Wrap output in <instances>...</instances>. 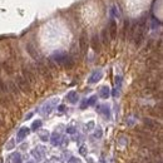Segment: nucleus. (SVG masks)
Masks as SVG:
<instances>
[{"label":"nucleus","instance_id":"obj_1","mask_svg":"<svg viewBox=\"0 0 163 163\" xmlns=\"http://www.w3.org/2000/svg\"><path fill=\"white\" fill-rule=\"evenodd\" d=\"M15 84H17L18 89H20L24 93H29L30 89H32L30 88V83L24 77H17V83Z\"/></svg>","mask_w":163,"mask_h":163},{"label":"nucleus","instance_id":"obj_2","mask_svg":"<svg viewBox=\"0 0 163 163\" xmlns=\"http://www.w3.org/2000/svg\"><path fill=\"white\" fill-rule=\"evenodd\" d=\"M108 33H109L111 39H114V38L117 36V23H116L113 19H111V21H109V26H108Z\"/></svg>","mask_w":163,"mask_h":163},{"label":"nucleus","instance_id":"obj_3","mask_svg":"<svg viewBox=\"0 0 163 163\" xmlns=\"http://www.w3.org/2000/svg\"><path fill=\"white\" fill-rule=\"evenodd\" d=\"M38 72L40 73V75H43L44 78H50V73H49L48 66L44 65V64H42V63L38 64Z\"/></svg>","mask_w":163,"mask_h":163},{"label":"nucleus","instance_id":"obj_4","mask_svg":"<svg viewBox=\"0 0 163 163\" xmlns=\"http://www.w3.org/2000/svg\"><path fill=\"white\" fill-rule=\"evenodd\" d=\"M23 77L29 82V83H32V82H34L35 80V75H34V73L30 70V69H28V68H24L23 69Z\"/></svg>","mask_w":163,"mask_h":163},{"label":"nucleus","instance_id":"obj_5","mask_svg":"<svg viewBox=\"0 0 163 163\" xmlns=\"http://www.w3.org/2000/svg\"><path fill=\"white\" fill-rule=\"evenodd\" d=\"M92 48L94 49V51H99L100 50V39L98 35H94L92 38V43H90Z\"/></svg>","mask_w":163,"mask_h":163},{"label":"nucleus","instance_id":"obj_6","mask_svg":"<svg viewBox=\"0 0 163 163\" xmlns=\"http://www.w3.org/2000/svg\"><path fill=\"white\" fill-rule=\"evenodd\" d=\"M79 44H80V50L85 53L88 50V42H87V38H85V34H83L80 36V40H79Z\"/></svg>","mask_w":163,"mask_h":163},{"label":"nucleus","instance_id":"obj_7","mask_svg":"<svg viewBox=\"0 0 163 163\" xmlns=\"http://www.w3.org/2000/svg\"><path fill=\"white\" fill-rule=\"evenodd\" d=\"M62 65H64V66L66 68V69H70V68H73V66H74V59H73V58H70V57H68V55H66Z\"/></svg>","mask_w":163,"mask_h":163},{"label":"nucleus","instance_id":"obj_8","mask_svg":"<svg viewBox=\"0 0 163 163\" xmlns=\"http://www.w3.org/2000/svg\"><path fill=\"white\" fill-rule=\"evenodd\" d=\"M65 57H66V54H64V53H55L54 54V60H55L58 64H63Z\"/></svg>","mask_w":163,"mask_h":163},{"label":"nucleus","instance_id":"obj_9","mask_svg":"<svg viewBox=\"0 0 163 163\" xmlns=\"http://www.w3.org/2000/svg\"><path fill=\"white\" fill-rule=\"evenodd\" d=\"M58 102V99H54V100H51V102H49L48 104H45V107H44V109H43V113H47V114H49L50 112H51V109H53V104H55Z\"/></svg>","mask_w":163,"mask_h":163},{"label":"nucleus","instance_id":"obj_10","mask_svg":"<svg viewBox=\"0 0 163 163\" xmlns=\"http://www.w3.org/2000/svg\"><path fill=\"white\" fill-rule=\"evenodd\" d=\"M29 132H30V131H29V128H25V127H24V128H21V129L19 131V133H18V141H21L23 138H25L26 135L29 134Z\"/></svg>","mask_w":163,"mask_h":163},{"label":"nucleus","instance_id":"obj_11","mask_svg":"<svg viewBox=\"0 0 163 163\" xmlns=\"http://www.w3.org/2000/svg\"><path fill=\"white\" fill-rule=\"evenodd\" d=\"M109 40H111V36H109V33H108V29H103V32H102V42L104 44H109Z\"/></svg>","mask_w":163,"mask_h":163},{"label":"nucleus","instance_id":"obj_12","mask_svg":"<svg viewBox=\"0 0 163 163\" xmlns=\"http://www.w3.org/2000/svg\"><path fill=\"white\" fill-rule=\"evenodd\" d=\"M144 124L149 128V129H156L157 128V122H154V120H152V119H148V118H146L144 119Z\"/></svg>","mask_w":163,"mask_h":163},{"label":"nucleus","instance_id":"obj_13","mask_svg":"<svg viewBox=\"0 0 163 163\" xmlns=\"http://www.w3.org/2000/svg\"><path fill=\"white\" fill-rule=\"evenodd\" d=\"M102 78V72H96V73H93V75L90 77L89 79V83H96V82H98L99 79Z\"/></svg>","mask_w":163,"mask_h":163},{"label":"nucleus","instance_id":"obj_14","mask_svg":"<svg viewBox=\"0 0 163 163\" xmlns=\"http://www.w3.org/2000/svg\"><path fill=\"white\" fill-rule=\"evenodd\" d=\"M26 48H28L29 54H30V55H32L34 59H38V58H39V53H38L36 50H34V48H33L32 44H28V45H26Z\"/></svg>","mask_w":163,"mask_h":163},{"label":"nucleus","instance_id":"obj_15","mask_svg":"<svg viewBox=\"0 0 163 163\" xmlns=\"http://www.w3.org/2000/svg\"><path fill=\"white\" fill-rule=\"evenodd\" d=\"M68 100H69L70 103H75L78 100V96H77V93L75 92H70L69 94H68Z\"/></svg>","mask_w":163,"mask_h":163},{"label":"nucleus","instance_id":"obj_16","mask_svg":"<svg viewBox=\"0 0 163 163\" xmlns=\"http://www.w3.org/2000/svg\"><path fill=\"white\" fill-rule=\"evenodd\" d=\"M100 97L104 98V99L109 97V88H108V87H103L100 89Z\"/></svg>","mask_w":163,"mask_h":163},{"label":"nucleus","instance_id":"obj_17","mask_svg":"<svg viewBox=\"0 0 163 163\" xmlns=\"http://www.w3.org/2000/svg\"><path fill=\"white\" fill-rule=\"evenodd\" d=\"M59 141H60V134L54 133L53 134V138H51V143L55 146V144H59Z\"/></svg>","mask_w":163,"mask_h":163},{"label":"nucleus","instance_id":"obj_18","mask_svg":"<svg viewBox=\"0 0 163 163\" xmlns=\"http://www.w3.org/2000/svg\"><path fill=\"white\" fill-rule=\"evenodd\" d=\"M13 158V163H21V156L19 153H14L11 156Z\"/></svg>","mask_w":163,"mask_h":163},{"label":"nucleus","instance_id":"obj_19","mask_svg":"<svg viewBox=\"0 0 163 163\" xmlns=\"http://www.w3.org/2000/svg\"><path fill=\"white\" fill-rule=\"evenodd\" d=\"M9 88H10V90L14 93V94H18V92H19V89H18V87H17V84L15 83H13V82H10L9 83Z\"/></svg>","mask_w":163,"mask_h":163},{"label":"nucleus","instance_id":"obj_20","mask_svg":"<svg viewBox=\"0 0 163 163\" xmlns=\"http://www.w3.org/2000/svg\"><path fill=\"white\" fill-rule=\"evenodd\" d=\"M39 137H40V139H42V141H44V142H45V141H48V139H49V133H48L47 131H45V132H42V133L39 134Z\"/></svg>","mask_w":163,"mask_h":163},{"label":"nucleus","instance_id":"obj_21","mask_svg":"<svg viewBox=\"0 0 163 163\" xmlns=\"http://www.w3.org/2000/svg\"><path fill=\"white\" fill-rule=\"evenodd\" d=\"M40 127H42V120H35L34 123H33V131H36V129H39Z\"/></svg>","mask_w":163,"mask_h":163},{"label":"nucleus","instance_id":"obj_22","mask_svg":"<svg viewBox=\"0 0 163 163\" xmlns=\"http://www.w3.org/2000/svg\"><path fill=\"white\" fill-rule=\"evenodd\" d=\"M13 147H14V141H11V142L6 146V149H10V148H13Z\"/></svg>","mask_w":163,"mask_h":163},{"label":"nucleus","instance_id":"obj_23","mask_svg":"<svg viewBox=\"0 0 163 163\" xmlns=\"http://www.w3.org/2000/svg\"><path fill=\"white\" fill-rule=\"evenodd\" d=\"M96 137H98V138L102 137V131H100V129H99L98 132H96Z\"/></svg>","mask_w":163,"mask_h":163},{"label":"nucleus","instance_id":"obj_24","mask_svg":"<svg viewBox=\"0 0 163 163\" xmlns=\"http://www.w3.org/2000/svg\"><path fill=\"white\" fill-rule=\"evenodd\" d=\"M66 132H68V133H74V132H75V129H74L73 127H70V128H68V129H66Z\"/></svg>","mask_w":163,"mask_h":163},{"label":"nucleus","instance_id":"obj_25","mask_svg":"<svg viewBox=\"0 0 163 163\" xmlns=\"http://www.w3.org/2000/svg\"><path fill=\"white\" fill-rule=\"evenodd\" d=\"M93 126H94V123H93V122H89V123H88V129H90Z\"/></svg>","mask_w":163,"mask_h":163},{"label":"nucleus","instance_id":"obj_26","mask_svg":"<svg viewBox=\"0 0 163 163\" xmlns=\"http://www.w3.org/2000/svg\"><path fill=\"white\" fill-rule=\"evenodd\" d=\"M32 116H33V113H29L28 116H26V117H25V119H30V118H32Z\"/></svg>","mask_w":163,"mask_h":163},{"label":"nucleus","instance_id":"obj_27","mask_svg":"<svg viewBox=\"0 0 163 163\" xmlns=\"http://www.w3.org/2000/svg\"><path fill=\"white\" fill-rule=\"evenodd\" d=\"M59 111H64V105H60L59 107Z\"/></svg>","mask_w":163,"mask_h":163},{"label":"nucleus","instance_id":"obj_28","mask_svg":"<svg viewBox=\"0 0 163 163\" xmlns=\"http://www.w3.org/2000/svg\"><path fill=\"white\" fill-rule=\"evenodd\" d=\"M29 163H33V162H29Z\"/></svg>","mask_w":163,"mask_h":163}]
</instances>
